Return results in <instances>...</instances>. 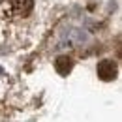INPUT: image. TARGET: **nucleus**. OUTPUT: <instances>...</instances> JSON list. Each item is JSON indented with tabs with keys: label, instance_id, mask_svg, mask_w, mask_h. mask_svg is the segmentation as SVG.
<instances>
[{
	"label": "nucleus",
	"instance_id": "obj_2",
	"mask_svg": "<svg viewBox=\"0 0 122 122\" xmlns=\"http://www.w3.org/2000/svg\"><path fill=\"white\" fill-rule=\"evenodd\" d=\"M98 75L102 77L103 81L115 79V75H117V66H115V62H111V60L100 62V64H98Z\"/></svg>",
	"mask_w": 122,
	"mask_h": 122
},
{
	"label": "nucleus",
	"instance_id": "obj_1",
	"mask_svg": "<svg viewBox=\"0 0 122 122\" xmlns=\"http://www.w3.org/2000/svg\"><path fill=\"white\" fill-rule=\"evenodd\" d=\"M34 0H0V19L6 23L23 21L32 13Z\"/></svg>",
	"mask_w": 122,
	"mask_h": 122
}]
</instances>
